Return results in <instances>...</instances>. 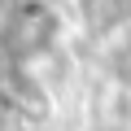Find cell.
<instances>
[{"mask_svg": "<svg viewBox=\"0 0 131 131\" xmlns=\"http://www.w3.org/2000/svg\"><path fill=\"white\" fill-rule=\"evenodd\" d=\"M66 35V18L44 5V0H26V5L5 13V26H0V48L18 61H39L48 57Z\"/></svg>", "mask_w": 131, "mask_h": 131, "instance_id": "6da1fadb", "label": "cell"}, {"mask_svg": "<svg viewBox=\"0 0 131 131\" xmlns=\"http://www.w3.org/2000/svg\"><path fill=\"white\" fill-rule=\"evenodd\" d=\"M105 74H109L122 92H131V26H122V31L109 39V48H105Z\"/></svg>", "mask_w": 131, "mask_h": 131, "instance_id": "7a4b0ae2", "label": "cell"}, {"mask_svg": "<svg viewBox=\"0 0 131 131\" xmlns=\"http://www.w3.org/2000/svg\"><path fill=\"white\" fill-rule=\"evenodd\" d=\"M0 131H9V118H5V114H0Z\"/></svg>", "mask_w": 131, "mask_h": 131, "instance_id": "3957f363", "label": "cell"}]
</instances>
